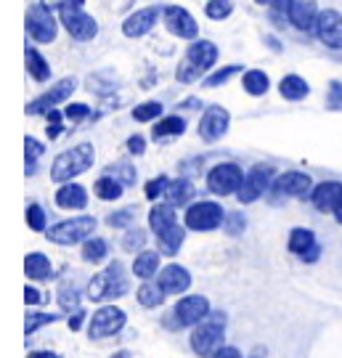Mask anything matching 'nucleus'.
<instances>
[{
	"label": "nucleus",
	"instance_id": "obj_3",
	"mask_svg": "<svg viewBox=\"0 0 342 358\" xmlns=\"http://www.w3.org/2000/svg\"><path fill=\"white\" fill-rule=\"evenodd\" d=\"M96 152L90 143H77L69 152H62L51 165V180L53 183H69L72 178L83 176L85 170L93 167Z\"/></svg>",
	"mask_w": 342,
	"mask_h": 358
},
{
	"label": "nucleus",
	"instance_id": "obj_26",
	"mask_svg": "<svg viewBox=\"0 0 342 358\" xmlns=\"http://www.w3.org/2000/svg\"><path fill=\"white\" fill-rule=\"evenodd\" d=\"M24 271H27V276L35 279V282H45V279L53 276L51 260L43 255V252H29L24 260Z\"/></svg>",
	"mask_w": 342,
	"mask_h": 358
},
{
	"label": "nucleus",
	"instance_id": "obj_2",
	"mask_svg": "<svg viewBox=\"0 0 342 358\" xmlns=\"http://www.w3.org/2000/svg\"><path fill=\"white\" fill-rule=\"evenodd\" d=\"M130 289V279H127V268L120 260H112L101 273H96L88 284V297L93 303H104V300H117L127 294Z\"/></svg>",
	"mask_w": 342,
	"mask_h": 358
},
{
	"label": "nucleus",
	"instance_id": "obj_8",
	"mask_svg": "<svg viewBox=\"0 0 342 358\" xmlns=\"http://www.w3.org/2000/svg\"><path fill=\"white\" fill-rule=\"evenodd\" d=\"M27 32L35 43H53L56 32H59V24L53 19V8H48L45 3L29 6V11H27Z\"/></svg>",
	"mask_w": 342,
	"mask_h": 358
},
{
	"label": "nucleus",
	"instance_id": "obj_46",
	"mask_svg": "<svg viewBox=\"0 0 342 358\" xmlns=\"http://www.w3.org/2000/svg\"><path fill=\"white\" fill-rule=\"evenodd\" d=\"M59 306L64 310H77L80 308V292H77L75 287H62L59 289Z\"/></svg>",
	"mask_w": 342,
	"mask_h": 358
},
{
	"label": "nucleus",
	"instance_id": "obj_50",
	"mask_svg": "<svg viewBox=\"0 0 342 358\" xmlns=\"http://www.w3.org/2000/svg\"><path fill=\"white\" fill-rule=\"evenodd\" d=\"M64 115L69 117V120H85V117H90V106L88 103H69L64 109Z\"/></svg>",
	"mask_w": 342,
	"mask_h": 358
},
{
	"label": "nucleus",
	"instance_id": "obj_11",
	"mask_svg": "<svg viewBox=\"0 0 342 358\" xmlns=\"http://www.w3.org/2000/svg\"><path fill=\"white\" fill-rule=\"evenodd\" d=\"M273 167L271 165H255L250 167V173L244 176V183H241V189L236 192L241 205H250L255 199H260L266 192H271V186H273Z\"/></svg>",
	"mask_w": 342,
	"mask_h": 358
},
{
	"label": "nucleus",
	"instance_id": "obj_17",
	"mask_svg": "<svg viewBox=\"0 0 342 358\" xmlns=\"http://www.w3.org/2000/svg\"><path fill=\"white\" fill-rule=\"evenodd\" d=\"M228 122H231V115H228L223 106H210V109H204L202 120H199V136H202V141H207V143L220 141V138L226 136Z\"/></svg>",
	"mask_w": 342,
	"mask_h": 358
},
{
	"label": "nucleus",
	"instance_id": "obj_58",
	"mask_svg": "<svg viewBox=\"0 0 342 358\" xmlns=\"http://www.w3.org/2000/svg\"><path fill=\"white\" fill-rule=\"evenodd\" d=\"M62 125H51V128H48V138H56V136H62Z\"/></svg>",
	"mask_w": 342,
	"mask_h": 358
},
{
	"label": "nucleus",
	"instance_id": "obj_47",
	"mask_svg": "<svg viewBox=\"0 0 342 358\" xmlns=\"http://www.w3.org/2000/svg\"><path fill=\"white\" fill-rule=\"evenodd\" d=\"M239 69H241L239 64L223 66V69H218V72H213V75L207 77V83H204V85H207V88H218V85H223V83H226L228 77H234V75H236Z\"/></svg>",
	"mask_w": 342,
	"mask_h": 358
},
{
	"label": "nucleus",
	"instance_id": "obj_55",
	"mask_svg": "<svg viewBox=\"0 0 342 358\" xmlns=\"http://www.w3.org/2000/svg\"><path fill=\"white\" fill-rule=\"evenodd\" d=\"M48 8H62V6H83L85 0H43Z\"/></svg>",
	"mask_w": 342,
	"mask_h": 358
},
{
	"label": "nucleus",
	"instance_id": "obj_53",
	"mask_svg": "<svg viewBox=\"0 0 342 358\" xmlns=\"http://www.w3.org/2000/svg\"><path fill=\"white\" fill-rule=\"evenodd\" d=\"M24 303H27V306H38V303H43V294L38 292V287H27V289H24Z\"/></svg>",
	"mask_w": 342,
	"mask_h": 358
},
{
	"label": "nucleus",
	"instance_id": "obj_23",
	"mask_svg": "<svg viewBox=\"0 0 342 358\" xmlns=\"http://www.w3.org/2000/svg\"><path fill=\"white\" fill-rule=\"evenodd\" d=\"M56 205L62 207V210H83V207L88 205V192H85V186H80V183H64L62 189L56 192Z\"/></svg>",
	"mask_w": 342,
	"mask_h": 358
},
{
	"label": "nucleus",
	"instance_id": "obj_12",
	"mask_svg": "<svg viewBox=\"0 0 342 358\" xmlns=\"http://www.w3.org/2000/svg\"><path fill=\"white\" fill-rule=\"evenodd\" d=\"M226 213L218 202H197L186 210V226L191 231H215L218 226H223Z\"/></svg>",
	"mask_w": 342,
	"mask_h": 358
},
{
	"label": "nucleus",
	"instance_id": "obj_21",
	"mask_svg": "<svg viewBox=\"0 0 342 358\" xmlns=\"http://www.w3.org/2000/svg\"><path fill=\"white\" fill-rule=\"evenodd\" d=\"M313 207L318 213H337L342 207V183L340 180H324L311 192Z\"/></svg>",
	"mask_w": 342,
	"mask_h": 358
},
{
	"label": "nucleus",
	"instance_id": "obj_39",
	"mask_svg": "<svg viewBox=\"0 0 342 358\" xmlns=\"http://www.w3.org/2000/svg\"><path fill=\"white\" fill-rule=\"evenodd\" d=\"M146 247V231L143 229H127L122 236V250L125 252H141Z\"/></svg>",
	"mask_w": 342,
	"mask_h": 358
},
{
	"label": "nucleus",
	"instance_id": "obj_30",
	"mask_svg": "<svg viewBox=\"0 0 342 358\" xmlns=\"http://www.w3.org/2000/svg\"><path fill=\"white\" fill-rule=\"evenodd\" d=\"M279 93L287 101H303L305 96L311 93V88H308V83H305L300 75H287V77H281Z\"/></svg>",
	"mask_w": 342,
	"mask_h": 358
},
{
	"label": "nucleus",
	"instance_id": "obj_32",
	"mask_svg": "<svg viewBox=\"0 0 342 358\" xmlns=\"http://www.w3.org/2000/svg\"><path fill=\"white\" fill-rule=\"evenodd\" d=\"M241 85L250 96H266L268 88H271V80L263 69H247L244 77H241Z\"/></svg>",
	"mask_w": 342,
	"mask_h": 358
},
{
	"label": "nucleus",
	"instance_id": "obj_1",
	"mask_svg": "<svg viewBox=\"0 0 342 358\" xmlns=\"http://www.w3.org/2000/svg\"><path fill=\"white\" fill-rule=\"evenodd\" d=\"M226 313L223 310H210L207 319H202L194 332H191V350L202 358H213L223 348L226 340Z\"/></svg>",
	"mask_w": 342,
	"mask_h": 358
},
{
	"label": "nucleus",
	"instance_id": "obj_62",
	"mask_svg": "<svg viewBox=\"0 0 342 358\" xmlns=\"http://www.w3.org/2000/svg\"><path fill=\"white\" fill-rule=\"evenodd\" d=\"M255 358H260V356H255Z\"/></svg>",
	"mask_w": 342,
	"mask_h": 358
},
{
	"label": "nucleus",
	"instance_id": "obj_24",
	"mask_svg": "<svg viewBox=\"0 0 342 358\" xmlns=\"http://www.w3.org/2000/svg\"><path fill=\"white\" fill-rule=\"evenodd\" d=\"M159 255H162V252L141 250L138 257L133 260V276H138V279H143V282L154 279V273L159 271Z\"/></svg>",
	"mask_w": 342,
	"mask_h": 358
},
{
	"label": "nucleus",
	"instance_id": "obj_10",
	"mask_svg": "<svg viewBox=\"0 0 342 358\" xmlns=\"http://www.w3.org/2000/svg\"><path fill=\"white\" fill-rule=\"evenodd\" d=\"M244 183V173L236 162H220L207 173V189L218 196H228V194H236Z\"/></svg>",
	"mask_w": 342,
	"mask_h": 358
},
{
	"label": "nucleus",
	"instance_id": "obj_56",
	"mask_svg": "<svg viewBox=\"0 0 342 358\" xmlns=\"http://www.w3.org/2000/svg\"><path fill=\"white\" fill-rule=\"evenodd\" d=\"M27 358H59V353H51V350H32Z\"/></svg>",
	"mask_w": 342,
	"mask_h": 358
},
{
	"label": "nucleus",
	"instance_id": "obj_44",
	"mask_svg": "<svg viewBox=\"0 0 342 358\" xmlns=\"http://www.w3.org/2000/svg\"><path fill=\"white\" fill-rule=\"evenodd\" d=\"M244 229H247V217L241 213H228L226 220H223V231L228 236H239V234H244Z\"/></svg>",
	"mask_w": 342,
	"mask_h": 358
},
{
	"label": "nucleus",
	"instance_id": "obj_27",
	"mask_svg": "<svg viewBox=\"0 0 342 358\" xmlns=\"http://www.w3.org/2000/svg\"><path fill=\"white\" fill-rule=\"evenodd\" d=\"M186 239V229L176 223V226H170L167 231L162 234H157V244H159V252L162 255H176L178 250H180V244Z\"/></svg>",
	"mask_w": 342,
	"mask_h": 358
},
{
	"label": "nucleus",
	"instance_id": "obj_36",
	"mask_svg": "<svg viewBox=\"0 0 342 358\" xmlns=\"http://www.w3.org/2000/svg\"><path fill=\"white\" fill-rule=\"evenodd\" d=\"M45 152V146L38 141V138H32V136H27L24 138V159H27V176H35V170H38V159L43 157Z\"/></svg>",
	"mask_w": 342,
	"mask_h": 358
},
{
	"label": "nucleus",
	"instance_id": "obj_51",
	"mask_svg": "<svg viewBox=\"0 0 342 358\" xmlns=\"http://www.w3.org/2000/svg\"><path fill=\"white\" fill-rule=\"evenodd\" d=\"M127 152L130 154L146 152V141H143V136H130V138H127Z\"/></svg>",
	"mask_w": 342,
	"mask_h": 358
},
{
	"label": "nucleus",
	"instance_id": "obj_40",
	"mask_svg": "<svg viewBox=\"0 0 342 358\" xmlns=\"http://www.w3.org/2000/svg\"><path fill=\"white\" fill-rule=\"evenodd\" d=\"M159 115H162V103L159 101H143L133 109V120H138V122H152Z\"/></svg>",
	"mask_w": 342,
	"mask_h": 358
},
{
	"label": "nucleus",
	"instance_id": "obj_28",
	"mask_svg": "<svg viewBox=\"0 0 342 358\" xmlns=\"http://www.w3.org/2000/svg\"><path fill=\"white\" fill-rule=\"evenodd\" d=\"M93 192H96V196L104 199V202H117V199L122 196V192H125V183L106 173V176H101V178L93 183Z\"/></svg>",
	"mask_w": 342,
	"mask_h": 358
},
{
	"label": "nucleus",
	"instance_id": "obj_19",
	"mask_svg": "<svg viewBox=\"0 0 342 358\" xmlns=\"http://www.w3.org/2000/svg\"><path fill=\"white\" fill-rule=\"evenodd\" d=\"M159 13H162V8H157V6H146V8L133 11L122 22V32H125L127 38H143V35H149L154 29V24H157V19H159Z\"/></svg>",
	"mask_w": 342,
	"mask_h": 358
},
{
	"label": "nucleus",
	"instance_id": "obj_13",
	"mask_svg": "<svg viewBox=\"0 0 342 358\" xmlns=\"http://www.w3.org/2000/svg\"><path fill=\"white\" fill-rule=\"evenodd\" d=\"M75 88H77L75 77H64V80H59L56 85H51L43 96H38L35 101L29 103V106H27V112H29V115H45V112L56 109V103L66 101V99L75 93Z\"/></svg>",
	"mask_w": 342,
	"mask_h": 358
},
{
	"label": "nucleus",
	"instance_id": "obj_31",
	"mask_svg": "<svg viewBox=\"0 0 342 358\" xmlns=\"http://www.w3.org/2000/svg\"><path fill=\"white\" fill-rule=\"evenodd\" d=\"M24 59H27V72L35 77L38 83H45L48 77H51V66H48V62H45V56L38 51V48H27L24 51Z\"/></svg>",
	"mask_w": 342,
	"mask_h": 358
},
{
	"label": "nucleus",
	"instance_id": "obj_18",
	"mask_svg": "<svg viewBox=\"0 0 342 358\" xmlns=\"http://www.w3.org/2000/svg\"><path fill=\"white\" fill-rule=\"evenodd\" d=\"M318 3L316 0H290L287 3V19L300 32H313L318 22Z\"/></svg>",
	"mask_w": 342,
	"mask_h": 358
},
{
	"label": "nucleus",
	"instance_id": "obj_6",
	"mask_svg": "<svg viewBox=\"0 0 342 358\" xmlns=\"http://www.w3.org/2000/svg\"><path fill=\"white\" fill-rule=\"evenodd\" d=\"M96 226H99V223H96L93 215H77V217H69V220H62V223L51 226V229L45 231V236H48V242L69 247V244H80V242H85V239H90Z\"/></svg>",
	"mask_w": 342,
	"mask_h": 358
},
{
	"label": "nucleus",
	"instance_id": "obj_49",
	"mask_svg": "<svg viewBox=\"0 0 342 358\" xmlns=\"http://www.w3.org/2000/svg\"><path fill=\"white\" fill-rule=\"evenodd\" d=\"M327 103H329V109H342V83L340 80H332L329 83V99H327Z\"/></svg>",
	"mask_w": 342,
	"mask_h": 358
},
{
	"label": "nucleus",
	"instance_id": "obj_37",
	"mask_svg": "<svg viewBox=\"0 0 342 358\" xmlns=\"http://www.w3.org/2000/svg\"><path fill=\"white\" fill-rule=\"evenodd\" d=\"M88 90H93L96 96H109L117 90V83L112 80L109 72H96V75L88 77Z\"/></svg>",
	"mask_w": 342,
	"mask_h": 358
},
{
	"label": "nucleus",
	"instance_id": "obj_59",
	"mask_svg": "<svg viewBox=\"0 0 342 358\" xmlns=\"http://www.w3.org/2000/svg\"><path fill=\"white\" fill-rule=\"evenodd\" d=\"M112 358H133V353H127V350H117V353H112Z\"/></svg>",
	"mask_w": 342,
	"mask_h": 358
},
{
	"label": "nucleus",
	"instance_id": "obj_34",
	"mask_svg": "<svg viewBox=\"0 0 342 358\" xmlns=\"http://www.w3.org/2000/svg\"><path fill=\"white\" fill-rule=\"evenodd\" d=\"M186 133V120L178 115L162 117L157 125H154L152 136L154 138H167V136H183Z\"/></svg>",
	"mask_w": 342,
	"mask_h": 358
},
{
	"label": "nucleus",
	"instance_id": "obj_4",
	"mask_svg": "<svg viewBox=\"0 0 342 358\" xmlns=\"http://www.w3.org/2000/svg\"><path fill=\"white\" fill-rule=\"evenodd\" d=\"M218 64V45L210 40H194L186 51L183 62L178 64V80L180 83H197L199 77Z\"/></svg>",
	"mask_w": 342,
	"mask_h": 358
},
{
	"label": "nucleus",
	"instance_id": "obj_33",
	"mask_svg": "<svg viewBox=\"0 0 342 358\" xmlns=\"http://www.w3.org/2000/svg\"><path fill=\"white\" fill-rule=\"evenodd\" d=\"M167 199H170V205H186L191 196H194V183L189 178H176L170 180V186H167Z\"/></svg>",
	"mask_w": 342,
	"mask_h": 358
},
{
	"label": "nucleus",
	"instance_id": "obj_54",
	"mask_svg": "<svg viewBox=\"0 0 342 358\" xmlns=\"http://www.w3.org/2000/svg\"><path fill=\"white\" fill-rule=\"evenodd\" d=\"M213 358H241V353H239V348H231V345H223L220 350H218L215 356Z\"/></svg>",
	"mask_w": 342,
	"mask_h": 358
},
{
	"label": "nucleus",
	"instance_id": "obj_9",
	"mask_svg": "<svg viewBox=\"0 0 342 358\" xmlns=\"http://www.w3.org/2000/svg\"><path fill=\"white\" fill-rule=\"evenodd\" d=\"M127 324V316L122 308L117 306H104L93 313L88 327L90 340H106V337H114L117 332H122V327Z\"/></svg>",
	"mask_w": 342,
	"mask_h": 358
},
{
	"label": "nucleus",
	"instance_id": "obj_25",
	"mask_svg": "<svg viewBox=\"0 0 342 358\" xmlns=\"http://www.w3.org/2000/svg\"><path fill=\"white\" fill-rule=\"evenodd\" d=\"M178 223V213H176V205H154L152 213H149V226H152L154 234H162L167 231L170 226H176Z\"/></svg>",
	"mask_w": 342,
	"mask_h": 358
},
{
	"label": "nucleus",
	"instance_id": "obj_61",
	"mask_svg": "<svg viewBox=\"0 0 342 358\" xmlns=\"http://www.w3.org/2000/svg\"><path fill=\"white\" fill-rule=\"evenodd\" d=\"M255 3H260V6H271V0H255Z\"/></svg>",
	"mask_w": 342,
	"mask_h": 358
},
{
	"label": "nucleus",
	"instance_id": "obj_35",
	"mask_svg": "<svg viewBox=\"0 0 342 358\" xmlns=\"http://www.w3.org/2000/svg\"><path fill=\"white\" fill-rule=\"evenodd\" d=\"M106 255H109V242L101 236H90L83 242V260L85 263H101Z\"/></svg>",
	"mask_w": 342,
	"mask_h": 358
},
{
	"label": "nucleus",
	"instance_id": "obj_16",
	"mask_svg": "<svg viewBox=\"0 0 342 358\" xmlns=\"http://www.w3.org/2000/svg\"><path fill=\"white\" fill-rule=\"evenodd\" d=\"M316 35L327 48L342 51V13L334 11V8H324L318 13Z\"/></svg>",
	"mask_w": 342,
	"mask_h": 358
},
{
	"label": "nucleus",
	"instance_id": "obj_29",
	"mask_svg": "<svg viewBox=\"0 0 342 358\" xmlns=\"http://www.w3.org/2000/svg\"><path fill=\"white\" fill-rule=\"evenodd\" d=\"M136 297H138V303L143 308H159L162 303H165V297H167V292L162 289V284L159 282H143L136 289Z\"/></svg>",
	"mask_w": 342,
	"mask_h": 358
},
{
	"label": "nucleus",
	"instance_id": "obj_45",
	"mask_svg": "<svg viewBox=\"0 0 342 358\" xmlns=\"http://www.w3.org/2000/svg\"><path fill=\"white\" fill-rule=\"evenodd\" d=\"M27 226L32 231H45V210L35 202L27 207Z\"/></svg>",
	"mask_w": 342,
	"mask_h": 358
},
{
	"label": "nucleus",
	"instance_id": "obj_15",
	"mask_svg": "<svg viewBox=\"0 0 342 358\" xmlns=\"http://www.w3.org/2000/svg\"><path fill=\"white\" fill-rule=\"evenodd\" d=\"M162 22H165V27L176 35V38L194 40L197 35H199L197 19H194L183 6H167V8H162Z\"/></svg>",
	"mask_w": 342,
	"mask_h": 358
},
{
	"label": "nucleus",
	"instance_id": "obj_14",
	"mask_svg": "<svg viewBox=\"0 0 342 358\" xmlns=\"http://www.w3.org/2000/svg\"><path fill=\"white\" fill-rule=\"evenodd\" d=\"M311 189H313L311 176H305L300 170H290V173H281L279 178L273 180L271 194L279 202V199H290V196H305V194H311Z\"/></svg>",
	"mask_w": 342,
	"mask_h": 358
},
{
	"label": "nucleus",
	"instance_id": "obj_7",
	"mask_svg": "<svg viewBox=\"0 0 342 358\" xmlns=\"http://www.w3.org/2000/svg\"><path fill=\"white\" fill-rule=\"evenodd\" d=\"M62 13V24L64 29L77 40V43H88L99 35V24L90 13L83 11V6H62L59 8Z\"/></svg>",
	"mask_w": 342,
	"mask_h": 358
},
{
	"label": "nucleus",
	"instance_id": "obj_48",
	"mask_svg": "<svg viewBox=\"0 0 342 358\" xmlns=\"http://www.w3.org/2000/svg\"><path fill=\"white\" fill-rule=\"evenodd\" d=\"M167 186H170V178L167 176H157V178H152L146 183V196L149 199H159L167 192Z\"/></svg>",
	"mask_w": 342,
	"mask_h": 358
},
{
	"label": "nucleus",
	"instance_id": "obj_5",
	"mask_svg": "<svg viewBox=\"0 0 342 358\" xmlns=\"http://www.w3.org/2000/svg\"><path fill=\"white\" fill-rule=\"evenodd\" d=\"M210 313V300L204 294H186L176 303V308L167 313V327L170 329H194Z\"/></svg>",
	"mask_w": 342,
	"mask_h": 358
},
{
	"label": "nucleus",
	"instance_id": "obj_22",
	"mask_svg": "<svg viewBox=\"0 0 342 358\" xmlns=\"http://www.w3.org/2000/svg\"><path fill=\"white\" fill-rule=\"evenodd\" d=\"M157 282L162 284V289L167 294H183L191 287V273L183 266L170 263V266H165V268L159 271V279Z\"/></svg>",
	"mask_w": 342,
	"mask_h": 358
},
{
	"label": "nucleus",
	"instance_id": "obj_43",
	"mask_svg": "<svg viewBox=\"0 0 342 358\" xmlns=\"http://www.w3.org/2000/svg\"><path fill=\"white\" fill-rule=\"evenodd\" d=\"M53 321H59V316H56V313H38V310H29V313H27L24 332L27 334L38 332L40 327H45V324H53Z\"/></svg>",
	"mask_w": 342,
	"mask_h": 358
},
{
	"label": "nucleus",
	"instance_id": "obj_57",
	"mask_svg": "<svg viewBox=\"0 0 342 358\" xmlns=\"http://www.w3.org/2000/svg\"><path fill=\"white\" fill-rule=\"evenodd\" d=\"M45 117H48V122H51V125H62V112L51 109V112H45Z\"/></svg>",
	"mask_w": 342,
	"mask_h": 358
},
{
	"label": "nucleus",
	"instance_id": "obj_41",
	"mask_svg": "<svg viewBox=\"0 0 342 358\" xmlns=\"http://www.w3.org/2000/svg\"><path fill=\"white\" fill-rule=\"evenodd\" d=\"M106 173L114 176L117 180H122L125 186H133V183H136V167L130 165V162H114V165L106 167Z\"/></svg>",
	"mask_w": 342,
	"mask_h": 358
},
{
	"label": "nucleus",
	"instance_id": "obj_42",
	"mask_svg": "<svg viewBox=\"0 0 342 358\" xmlns=\"http://www.w3.org/2000/svg\"><path fill=\"white\" fill-rule=\"evenodd\" d=\"M136 220V207H125V210H117V213H109L106 215V223L112 229H130Z\"/></svg>",
	"mask_w": 342,
	"mask_h": 358
},
{
	"label": "nucleus",
	"instance_id": "obj_60",
	"mask_svg": "<svg viewBox=\"0 0 342 358\" xmlns=\"http://www.w3.org/2000/svg\"><path fill=\"white\" fill-rule=\"evenodd\" d=\"M334 217H337V220H340V223H342V207H340V210H337V213H334Z\"/></svg>",
	"mask_w": 342,
	"mask_h": 358
},
{
	"label": "nucleus",
	"instance_id": "obj_52",
	"mask_svg": "<svg viewBox=\"0 0 342 358\" xmlns=\"http://www.w3.org/2000/svg\"><path fill=\"white\" fill-rule=\"evenodd\" d=\"M85 316H88V313H85L83 308H77V310H72V319H69V329H72V332H77V329L83 327V321H85Z\"/></svg>",
	"mask_w": 342,
	"mask_h": 358
},
{
	"label": "nucleus",
	"instance_id": "obj_20",
	"mask_svg": "<svg viewBox=\"0 0 342 358\" xmlns=\"http://www.w3.org/2000/svg\"><path fill=\"white\" fill-rule=\"evenodd\" d=\"M290 252L303 257L305 263H316L318 257H321V244L316 242V234L311 229H292Z\"/></svg>",
	"mask_w": 342,
	"mask_h": 358
},
{
	"label": "nucleus",
	"instance_id": "obj_38",
	"mask_svg": "<svg viewBox=\"0 0 342 358\" xmlns=\"http://www.w3.org/2000/svg\"><path fill=\"white\" fill-rule=\"evenodd\" d=\"M234 11V0H210L207 6H204V13L213 19V22H223L228 19Z\"/></svg>",
	"mask_w": 342,
	"mask_h": 358
}]
</instances>
